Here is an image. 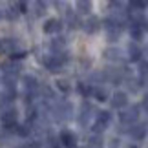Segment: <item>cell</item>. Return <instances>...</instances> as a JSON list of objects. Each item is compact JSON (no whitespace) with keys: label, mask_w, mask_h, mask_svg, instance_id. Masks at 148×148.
Returning a JSON list of instances; mask_svg holds the SVG:
<instances>
[{"label":"cell","mask_w":148,"mask_h":148,"mask_svg":"<svg viewBox=\"0 0 148 148\" xmlns=\"http://www.w3.org/2000/svg\"><path fill=\"white\" fill-rule=\"evenodd\" d=\"M92 110L93 108L88 104V102H84L82 108H81V117H79V123L82 124V126H86L88 121H90V117H92Z\"/></svg>","instance_id":"ba28073f"},{"label":"cell","mask_w":148,"mask_h":148,"mask_svg":"<svg viewBox=\"0 0 148 148\" xmlns=\"http://www.w3.org/2000/svg\"><path fill=\"white\" fill-rule=\"evenodd\" d=\"M62 29V22L59 18H49L46 24H44V33H59Z\"/></svg>","instance_id":"8992f818"},{"label":"cell","mask_w":148,"mask_h":148,"mask_svg":"<svg viewBox=\"0 0 148 148\" xmlns=\"http://www.w3.org/2000/svg\"><path fill=\"white\" fill-rule=\"evenodd\" d=\"M24 84H26V88L29 90V92H33V90H37V79L35 77H31V75H27V77H24Z\"/></svg>","instance_id":"8fae6325"},{"label":"cell","mask_w":148,"mask_h":148,"mask_svg":"<svg viewBox=\"0 0 148 148\" xmlns=\"http://www.w3.org/2000/svg\"><path fill=\"white\" fill-rule=\"evenodd\" d=\"M15 132L18 134V135H22V137H26V135H29V126H22V124H16V128H15Z\"/></svg>","instance_id":"ac0fdd59"},{"label":"cell","mask_w":148,"mask_h":148,"mask_svg":"<svg viewBox=\"0 0 148 148\" xmlns=\"http://www.w3.org/2000/svg\"><path fill=\"white\" fill-rule=\"evenodd\" d=\"M57 88L60 90V92H70V84H68L66 81H57Z\"/></svg>","instance_id":"7402d4cb"},{"label":"cell","mask_w":148,"mask_h":148,"mask_svg":"<svg viewBox=\"0 0 148 148\" xmlns=\"http://www.w3.org/2000/svg\"><path fill=\"white\" fill-rule=\"evenodd\" d=\"M77 9L79 13H90V9H92V2H77Z\"/></svg>","instance_id":"9a60e30c"},{"label":"cell","mask_w":148,"mask_h":148,"mask_svg":"<svg viewBox=\"0 0 148 148\" xmlns=\"http://www.w3.org/2000/svg\"><path fill=\"white\" fill-rule=\"evenodd\" d=\"M130 33H132V37L135 38V40H137V38L143 35V31H141V26H135V24L130 27Z\"/></svg>","instance_id":"44dd1931"},{"label":"cell","mask_w":148,"mask_h":148,"mask_svg":"<svg viewBox=\"0 0 148 148\" xmlns=\"http://www.w3.org/2000/svg\"><path fill=\"white\" fill-rule=\"evenodd\" d=\"M93 95H95V99H97L99 102H104L106 97H108V92H106L104 88H95L93 90Z\"/></svg>","instance_id":"7c38bea8"},{"label":"cell","mask_w":148,"mask_h":148,"mask_svg":"<svg viewBox=\"0 0 148 148\" xmlns=\"http://www.w3.org/2000/svg\"><path fill=\"white\" fill-rule=\"evenodd\" d=\"M0 16H2V15H0Z\"/></svg>","instance_id":"f1b7e54d"},{"label":"cell","mask_w":148,"mask_h":148,"mask_svg":"<svg viewBox=\"0 0 148 148\" xmlns=\"http://www.w3.org/2000/svg\"><path fill=\"white\" fill-rule=\"evenodd\" d=\"M77 90H79V92H81V93L84 95V97H86V95H90V90H88L86 86H84V84H82V82H81V84H79V88H77Z\"/></svg>","instance_id":"d4e9b609"},{"label":"cell","mask_w":148,"mask_h":148,"mask_svg":"<svg viewBox=\"0 0 148 148\" xmlns=\"http://www.w3.org/2000/svg\"><path fill=\"white\" fill-rule=\"evenodd\" d=\"M51 48H53V49H62V48H64V38H62V37L53 38V40H51Z\"/></svg>","instance_id":"d6986e66"},{"label":"cell","mask_w":148,"mask_h":148,"mask_svg":"<svg viewBox=\"0 0 148 148\" xmlns=\"http://www.w3.org/2000/svg\"><path fill=\"white\" fill-rule=\"evenodd\" d=\"M112 121V115L110 112H99L97 113V119H95V124H93V132L95 134H101L108 128V124Z\"/></svg>","instance_id":"6da1fadb"},{"label":"cell","mask_w":148,"mask_h":148,"mask_svg":"<svg viewBox=\"0 0 148 148\" xmlns=\"http://www.w3.org/2000/svg\"><path fill=\"white\" fill-rule=\"evenodd\" d=\"M139 106H132L128 112H123L121 113V123H126V124H130V123H135L137 121V117H139Z\"/></svg>","instance_id":"277c9868"},{"label":"cell","mask_w":148,"mask_h":148,"mask_svg":"<svg viewBox=\"0 0 148 148\" xmlns=\"http://www.w3.org/2000/svg\"><path fill=\"white\" fill-rule=\"evenodd\" d=\"M145 135H146L145 126H137V128H134V130H132V137H134V139H143Z\"/></svg>","instance_id":"5bb4252c"},{"label":"cell","mask_w":148,"mask_h":148,"mask_svg":"<svg viewBox=\"0 0 148 148\" xmlns=\"http://www.w3.org/2000/svg\"><path fill=\"white\" fill-rule=\"evenodd\" d=\"M99 26H101V20L97 18V16H90L86 22H82V29L86 31L88 35H93V33H97Z\"/></svg>","instance_id":"7a4b0ae2"},{"label":"cell","mask_w":148,"mask_h":148,"mask_svg":"<svg viewBox=\"0 0 148 148\" xmlns=\"http://www.w3.org/2000/svg\"><path fill=\"white\" fill-rule=\"evenodd\" d=\"M24 57H26V51H15V53L11 55V59L16 60V59H24Z\"/></svg>","instance_id":"cb8c5ba5"},{"label":"cell","mask_w":148,"mask_h":148,"mask_svg":"<svg viewBox=\"0 0 148 148\" xmlns=\"http://www.w3.org/2000/svg\"><path fill=\"white\" fill-rule=\"evenodd\" d=\"M90 148H102V137L101 135H93L90 139Z\"/></svg>","instance_id":"e0dca14e"},{"label":"cell","mask_w":148,"mask_h":148,"mask_svg":"<svg viewBox=\"0 0 148 148\" xmlns=\"http://www.w3.org/2000/svg\"><path fill=\"white\" fill-rule=\"evenodd\" d=\"M126 93H123V92H117L115 95L112 97V108H123V106H126Z\"/></svg>","instance_id":"9c48e42d"},{"label":"cell","mask_w":148,"mask_h":148,"mask_svg":"<svg viewBox=\"0 0 148 148\" xmlns=\"http://www.w3.org/2000/svg\"><path fill=\"white\" fill-rule=\"evenodd\" d=\"M53 148H60V146H53Z\"/></svg>","instance_id":"83f0119b"},{"label":"cell","mask_w":148,"mask_h":148,"mask_svg":"<svg viewBox=\"0 0 148 148\" xmlns=\"http://www.w3.org/2000/svg\"><path fill=\"white\" fill-rule=\"evenodd\" d=\"M55 117L59 119V121H66V119L71 117V104L70 102H64V104H60L59 108L55 110Z\"/></svg>","instance_id":"3957f363"},{"label":"cell","mask_w":148,"mask_h":148,"mask_svg":"<svg viewBox=\"0 0 148 148\" xmlns=\"http://www.w3.org/2000/svg\"><path fill=\"white\" fill-rule=\"evenodd\" d=\"M2 70L5 73H9L11 77H15L16 73H18V70H20V64H16V62H4V64H2Z\"/></svg>","instance_id":"30bf717a"},{"label":"cell","mask_w":148,"mask_h":148,"mask_svg":"<svg viewBox=\"0 0 148 148\" xmlns=\"http://www.w3.org/2000/svg\"><path fill=\"white\" fill-rule=\"evenodd\" d=\"M128 49H130V59L132 60H139L141 59V49L135 46V44H130Z\"/></svg>","instance_id":"4fadbf2b"},{"label":"cell","mask_w":148,"mask_h":148,"mask_svg":"<svg viewBox=\"0 0 148 148\" xmlns=\"http://www.w3.org/2000/svg\"><path fill=\"white\" fill-rule=\"evenodd\" d=\"M5 16H8L9 20H16V18H18V9H15V8H9L8 11H5Z\"/></svg>","instance_id":"ffe728a7"},{"label":"cell","mask_w":148,"mask_h":148,"mask_svg":"<svg viewBox=\"0 0 148 148\" xmlns=\"http://www.w3.org/2000/svg\"><path fill=\"white\" fill-rule=\"evenodd\" d=\"M128 148H135V146H128Z\"/></svg>","instance_id":"4316f807"},{"label":"cell","mask_w":148,"mask_h":148,"mask_svg":"<svg viewBox=\"0 0 148 148\" xmlns=\"http://www.w3.org/2000/svg\"><path fill=\"white\" fill-rule=\"evenodd\" d=\"M0 51H2V53L13 55L16 51V42L13 38H2V40H0Z\"/></svg>","instance_id":"52a82bcc"},{"label":"cell","mask_w":148,"mask_h":148,"mask_svg":"<svg viewBox=\"0 0 148 148\" xmlns=\"http://www.w3.org/2000/svg\"><path fill=\"white\" fill-rule=\"evenodd\" d=\"M106 59L121 60V51H119V49H106Z\"/></svg>","instance_id":"2e32d148"},{"label":"cell","mask_w":148,"mask_h":148,"mask_svg":"<svg viewBox=\"0 0 148 148\" xmlns=\"http://www.w3.org/2000/svg\"><path fill=\"white\" fill-rule=\"evenodd\" d=\"M60 141H62V145L68 146V148H75V145H77V137H75V134L70 132V130H64V132L60 134Z\"/></svg>","instance_id":"5b68a950"},{"label":"cell","mask_w":148,"mask_h":148,"mask_svg":"<svg viewBox=\"0 0 148 148\" xmlns=\"http://www.w3.org/2000/svg\"><path fill=\"white\" fill-rule=\"evenodd\" d=\"M16 8H18V13H26V11H27V4L26 2H18Z\"/></svg>","instance_id":"484cf974"},{"label":"cell","mask_w":148,"mask_h":148,"mask_svg":"<svg viewBox=\"0 0 148 148\" xmlns=\"http://www.w3.org/2000/svg\"><path fill=\"white\" fill-rule=\"evenodd\" d=\"M35 8H37V15L38 16H42L44 13H46V4H44V2H37Z\"/></svg>","instance_id":"603a6c76"}]
</instances>
